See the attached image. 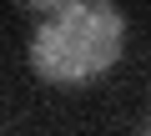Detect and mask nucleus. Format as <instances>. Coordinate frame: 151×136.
<instances>
[{"mask_svg":"<svg viewBox=\"0 0 151 136\" xmlns=\"http://www.w3.org/2000/svg\"><path fill=\"white\" fill-rule=\"evenodd\" d=\"M30 10H40L30 65L50 86H86L126 50V15L106 0H35Z\"/></svg>","mask_w":151,"mask_h":136,"instance_id":"f257e3e1","label":"nucleus"}]
</instances>
